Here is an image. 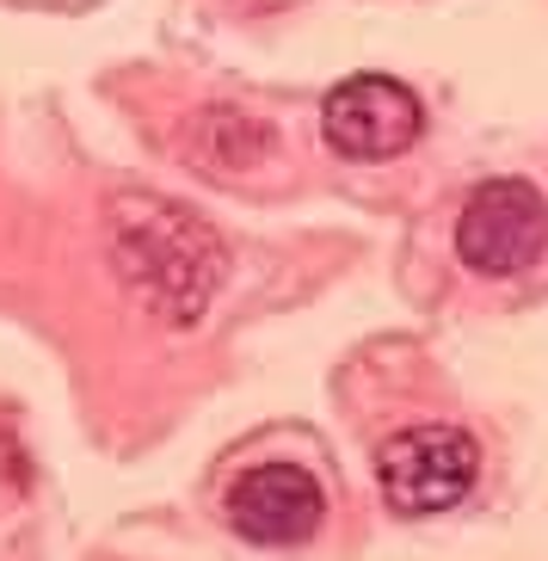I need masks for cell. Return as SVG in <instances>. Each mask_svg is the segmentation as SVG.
<instances>
[{"label": "cell", "instance_id": "6da1fadb", "mask_svg": "<svg viewBox=\"0 0 548 561\" xmlns=\"http://www.w3.org/2000/svg\"><path fill=\"white\" fill-rule=\"evenodd\" d=\"M105 222H112V265L124 290L161 328H198V314L210 309L229 272L222 234L161 192H112Z\"/></svg>", "mask_w": 548, "mask_h": 561}, {"label": "cell", "instance_id": "277c9868", "mask_svg": "<svg viewBox=\"0 0 548 561\" xmlns=\"http://www.w3.org/2000/svg\"><path fill=\"white\" fill-rule=\"evenodd\" d=\"M425 130V105L395 75H351L320 100V136L339 161H395Z\"/></svg>", "mask_w": 548, "mask_h": 561}, {"label": "cell", "instance_id": "7a4b0ae2", "mask_svg": "<svg viewBox=\"0 0 548 561\" xmlns=\"http://www.w3.org/2000/svg\"><path fill=\"white\" fill-rule=\"evenodd\" d=\"M481 476V445L463 426L425 420V426H400L376 450V488L400 518H432L475 494Z\"/></svg>", "mask_w": 548, "mask_h": 561}, {"label": "cell", "instance_id": "3957f363", "mask_svg": "<svg viewBox=\"0 0 548 561\" xmlns=\"http://www.w3.org/2000/svg\"><path fill=\"white\" fill-rule=\"evenodd\" d=\"M548 248V198L530 180H481L456 216V260L481 278H517Z\"/></svg>", "mask_w": 548, "mask_h": 561}, {"label": "cell", "instance_id": "8992f818", "mask_svg": "<svg viewBox=\"0 0 548 561\" xmlns=\"http://www.w3.org/2000/svg\"><path fill=\"white\" fill-rule=\"evenodd\" d=\"M185 154L198 167H210V173H222V180L253 173V167L271 154V124L234 112V105H210V112H198V124H191V149Z\"/></svg>", "mask_w": 548, "mask_h": 561}, {"label": "cell", "instance_id": "5b68a950", "mask_svg": "<svg viewBox=\"0 0 548 561\" xmlns=\"http://www.w3.org/2000/svg\"><path fill=\"white\" fill-rule=\"evenodd\" d=\"M320 518H327V494L302 462H266L229 488V525L247 543L296 549L320 530Z\"/></svg>", "mask_w": 548, "mask_h": 561}]
</instances>
